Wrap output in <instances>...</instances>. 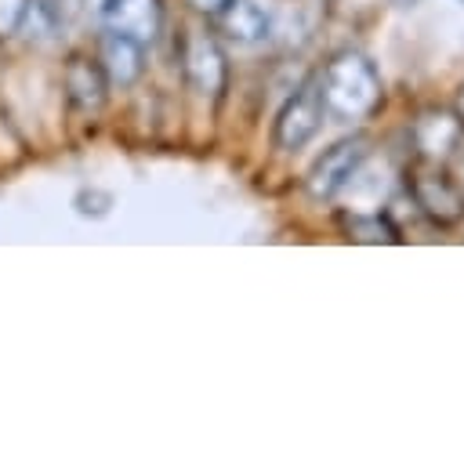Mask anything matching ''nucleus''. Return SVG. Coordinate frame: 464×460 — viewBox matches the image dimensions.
Listing matches in <instances>:
<instances>
[{"instance_id": "423d86ee", "label": "nucleus", "mask_w": 464, "mask_h": 460, "mask_svg": "<svg viewBox=\"0 0 464 460\" xmlns=\"http://www.w3.org/2000/svg\"><path fill=\"white\" fill-rule=\"evenodd\" d=\"M109 76V83L116 87H134L145 72V43L123 29H102L98 36V54H94Z\"/></svg>"}, {"instance_id": "39448f33", "label": "nucleus", "mask_w": 464, "mask_h": 460, "mask_svg": "<svg viewBox=\"0 0 464 460\" xmlns=\"http://www.w3.org/2000/svg\"><path fill=\"white\" fill-rule=\"evenodd\" d=\"M181 72H185V83L203 94V98H221L225 83H228V58L218 43L214 33L207 29H192L185 36V47H181Z\"/></svg>"}, {"instance_id": "9d476101", "label": "nucleus", "mask_w": 464, "mask_h": 460, "mask_svg": "<svg viewBox=\"0 0 464 460\" xmlns=\"http://www.w3.org/2000/svg\"><path fill=\"white\" fill-rule=\"evenodd\" d=\"M214 25L221 36L236 40V43H254L268 33V14L254 0H232L225 11L214 14Z\"/></svg>"}, {"instance_id": "f257e3e1", "label": "nucleus", "mask_w": 464, "mask_h": 460, "mask_svg": "<svg viewBox=\"0 0 464 460\" xmlns=\"http://www.w3.org/2000/svg\"><path fill=\"white\" fill-rule=\"evenodd\" d=\"M323 83V105L334 120H366L381 109L384 98V83L377 65L362 54V51H337L326 69L319 72Z\"/></svg>"}, {"instance_id": "ddd939ff", "label": "nucleus", "mask_w": 464, "mask_h": 460, "mask_svg": "<svg viewBox=\"0 0 464 460\" xmlns=\"http://www.w3.org/2000/svg\"><path fill=\"white\" fill-rule=\"evenodd\" d=\"M29 4H33V0H0V40L14 36V33L25 25Z\"/></svg>"}, {"instance_id": "20e7f679", "label": "nucleus", "mask_w": 464, "mask_h": 460, "mask_svg": "<svg viewBox=\"0 0 464 460\" xmlns=\"http://www.w3.org/2000/svg\"><path fill=\"white\" fill-rule=\"evenodd\" d=\"M406 185H410V196H413L417 210H420L431 225L450 228V225H457V221L464 217V185H460L457 177H450L439 163L413 170V174L406 177Z\"/></svg>"}, {"instance_id": "4468645a", "label": "nucleus", "mask_w": 464, "mask_h": 460, "mask_svg": "<svg viewBox=\"0 0 464 460\" xmlns=\"http://www.w3.org/2000/svg\"><path fill=\"white\" fill-rule=\"evenodd\" d=\"M188 4H192V7L199 11V14H207V18H214V14H218V11H225V7L232 4V0H188Z\"/></svg>"}, {"instance_id": "0eeeda50", "label": "nucleus", "mask_w": 464, "mask_h": 460, "mask_svg": "<svg viewBox=\"0 0 464 460\" xmlns=\"http://www.w3.org/2000/svg\"><path fill=\"white\" fill-rule=\"evenodd\" d=\"M460 141H464V120H460V112L428 109L413 123V145H417L420 159H428V163H446L460 149Z\"/></svg>"}, {"instance_id": "1a4fd4ad", "label": "nucleus", "mask_w": 464, "mask_h": 460, "mask_svg": "<svg viewBox=\"0 0 464 460\" xmlns=\"http://www.w3.org/2000/svg\"><path fill=\"white\" fill-rule=\"evenodd\" d=\"M102 22L109 29H123L138 36L141 43H152L163 25V4L160 0H102L98 7Z\"/></svg>"}, {"instance_id": "2eb2a0df", "label": "nucleus", "mask_w": 464, "mask_h": 460, "mask_svg": "<svg viewBox=\"0 0 464 460\" xmlns=\"http://www.w3.org/2000/svg\"><path fill=\"white\" fill-rule=\"evenodd\" d=\"M460 120H464V91H460Z\"/></svg>"}, {"instance_id": "f03ea898", "label": "nucleus", "mask_w": 464, "mask_h": 460, "mask_svg": "<svg viewBox=\"0 0 464 460\" xmlns=\"http://www.w3.org/2000/svg\"><path fill=\"white\" fill-rule=\"evenodd\" d=\"M323 120H326V105H323V83H319V72H315L279 109V116L272 123V145L279 152H297L319 134Z\"/></svg>"}, {"instance_id": "f8f14e48", "label": "nucleus", "mask_w": 464, "mask_h": 460, "mask_svg": "<svg viewBox=\"0 0 464 460\" xmlns=\"http://www.w3.org/2000/svg\"><path fill=\"white\" fill-rule=\"evenodd\" d=\"M72 206L83 217H105L112 210V192H105V188H80L72 196Z\"/></svg>"}, {"instance_id": "6e6552de", "label": "nucleus", "mask_w": 464, "mask_h": 460, "mask_svg": "<svg viewBox=\"0 0 464 460\" xmlns=\"http://www.w3.org/2000/svg\"><path fill=\"white\" fill-rule=\"evenodd\" d=\"M62 83H65L69 101L80 112H98L105 105V98H109V87H112L109 76H105V69H102V62L91 58V54H72L65 62Z\"/></svg>"}, {"instance_id": "7ed1b4c3", "label": "nucleus", "mask_w": 464, "mask_h": 460, "mask_svg": "<svg viewBox=\"0 0 464 460\" xmlns=\"http://www.w3.org/2000/svg\"><path fill=\"white\" fill-rule=\"evenodd\" d=\"M366 159H370V138H366V134H348V138L334 141V145L312 163V170H308V177H304L308 199L326 203V199L341 196V192L348 188L352 174H355Z\"/></svg>"}, {"instance_id": "9b49d317", "label": "nucleus", "mask_w": 464, "mask_h": 460, "mask_svg": "<svg viewBox=\"0 0 464 460\" xmlns=\"http://www.w3.org/2000/svg\"><path fill=\"white\" fill-rule=\"evenodd\" d=\"M348 239L359 243H381V239H395V232L381 221V214H355L348 221Z\"/></svg>"}]
</instances>
